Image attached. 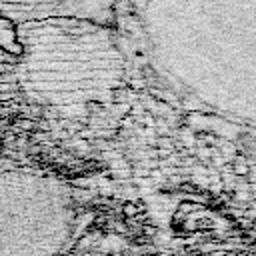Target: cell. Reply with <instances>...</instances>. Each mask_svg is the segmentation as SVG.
I'll use <instances>...</instances> for the list:
<instances>
[{
  "label": "cell",
  "instance_id": "6da1fadb",
  "mask_svg": "<svg viewBox=\"0 0 256 256\" xmlns=\"http://www.w3.org/2000/svg\"><path fill=\"white\" fill-rule=\"evenodd\" d=\"M106 0H0V16L14 24L46 18H100Z\"/></svg>",
  "mask_w": 256,
  "mask_h": 256
},
{
  "label": "cell",
  "instance_id": "7a4b0ae2",
  "mask_svg": "<svg viewBox=\"0 0 256 256\" xmlns=\"http://www.w3.org/2000/svg\"><path fill=\"white\" fill-rule=\"evenodd\" d=\"M10 70H12V66H10V64H4V62H0V76L8 74Z\"/></svg>",
  "mask_w": 256,
  "mask_h": 256
}]
</instances>
